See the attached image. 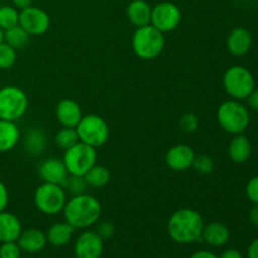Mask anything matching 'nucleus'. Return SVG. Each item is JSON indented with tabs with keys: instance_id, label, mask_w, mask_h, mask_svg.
I'll list each match as a JSON object with an SVG mask.
<instances>
[{
	"instance_id": "1",
	"label": "nucleus",
	"mask_w": 258,
	"mask_h": 258,
	"mask_svg": "<svg viewBox=\"0 0 258 258\" xmlns=\"http://www.w3.org/2000/svg\"><path fill=\"white\" fill-rule=\"evenodd\" d=\"M62 212L66 222L73 228L86 229L98 223L102 214V206L96 197L83 193L67 199Z\"/></svg>"
},
{
	"instance_id": "2",
	"label": "nucleus",
	"mask_w": 258,
	"mask_h": 258,
	"mask_svg": "<svg viewBox=\"0 0 258 258\" xmlns=\"http://www.w3.org/2000/svg\"><path fill=\"white\" fill-rule=\"evenodd\" d=\"M203 217L193 208H180L174 212L168 222V233L179 244H190L202 239Z\"/></svg>"
},
{
	"instance_id": "3",
	"label": "nucleus",
	"mask_w": 258,
	"mask_h": 258,
	"mask_svg": "<svg viewBox=\"0 0 258 258\" xmlns=\"http://www.w3.org/2000/svg\"><path fill=\"white\" fill-rule=\"evenodd\" d=\"M131 47L136 57L144 60L158 58L165 48L164 33L151 24L136 28L131 38Z\"/></svg>"
},
{
	"instance_id": "4",
	"label": "nucleus",
	"mask_w": 258,
	"mask_h": 258,
	"mask_svg": "<svg viewBox=\"0 0 258 258\" xmlns=\"http://www.w3.org/2000/svg\"><path fill=\"white\" fill-rule=\"evenodd\" d=\"M217 120L226 133L238 135L248 128L251 115L241 101L228 100L224 101L217 110Z\"/></svg>"
},
{
	"instance_id": "5",
	"label": "nucleus",
	"mask_w": 258,
	"mask_h": 258,
	"mask_svg": "<svg viewBox=\"0 0 258 258\" xmlns=\"http://www.w3.org/2000/svg\"><path fill=\"white\" fill-rule=\"evenodd\" d=\"M223 87L233 100H246L256 88L254 76L244 66H232L223 75Z\"/></svg>"
},
{
	"instance_id": "6",
	"label": "nucleus",
	"mask_w": 258,
	"mask_h": 258,
	"mask_svg": "<svg viewBox=\"0 0 258 258\" xmlns=\"http://www.w3.org/2000/svg\"><path fill=\"white\" fill-rule=\"evenodd\" d=\"M29 100L24 90L18 86L0 88V120L17 122L27 113Z\"/></svg>"
},
{
	"instance_id": "7",
	"label": "nucleus",
	"mask_w": 258,
	"mask_h": 258,
	"mask_svg": "<svg viewBox=\"0 0 258 258\" xmlns=\"http://www.w3.org/2000/svg\"><path fill=\"white\" fill-rule=\"evenodd\" d=\"M34 206L40 213L55 216L63 211L67 202V193L62 185L42 183L33 196Z\"/></svg>"
},
{
	"instance_id": "8",
	"label": "nucleus",
	"mask_w": 258,
	"mask_h": 258,
	"mask_svg": "<svg viewBox=\"0 0 258 258\" xmlns=\"http://www.w3.org/2000/svg\"><path fill=\"white\" fill-rule=\"evenodd\" d=\"M62 160L70 175L83 176L97 164V149L78 141L72 148L64 150Z\"/></svg>"
},
{
	"instance_id": "9",
	"label": "nucleus",
	"mask_w": 258,
	"mask_h": 258,
	"mask_svg": "<svg viewBox=\"0 0 258 258\" xmlns=\"http://www.w3.org/2000/svg\"><path fill=\"white\" fill-rule=\"evenodd\" d=\"M78 139L92 148L98 149L105 145L110 138V127L105 118L98 115L82 116L80 123L76 127Z\"/></svg>"
},
{
	"instance_id": "10",
	"label": "nucleus",
	"mask_w": 258,
	"mask_h": 258,
	"mask_svg": "<svg viewBox=\"0 0 258 258\" xmlns=\"http://www.w3.org/2000/svg\"><path fill=\"white\" fill-rule=\"evenodd\" d=\"M180 22L181 10L174 3L161 2L151 9L150 24L161 33L173 32L179 27Z\"/></svg>"
},
{
	"instance_id": "11",
	"label": "nucleus",
	"mask_w": 258,
	"mask_h": 258,
	"mask_svg": "<svg viewBox=\"0 0 258 258\" xmlns=\"http://www.w3.org/2000/svg\"><path fill=\"white\" fill-rule=\"evenodd\" d=\"M19 25L29 35H42L50 27V18L42 8L30 7L19 10Z\"/></svg>"
},
{
	"instance_id": "12",
	"label": "nucleus",
	"mask_w": 258,
	"mask_h": 258,
	"mask_svg": "<svg viewBox=\"0 0 258 258\" xmlns=\"http://www.w3.org/2000/svg\"><path fill=\"white\" fill-rule=\"evenodd\" d=\"M76 258H101L103 253V239L96 231H85L77 237L73 246Z\"/></svg>"
},
{
	"instance_id": "13",
	"label": "nucleus",
	"mask_w": 258,
	"mask_h": 258,
	"mask_svg": "<svg viewBox=\"0 0 258 258\" xmlns=\"http://www.w3.org/2000/svg\"><path fill=\"white\" fill-rule=\"evenodd\" d=\"M196 155L191 146L186 144H176L166 151L165 164L173 171H185L191 168Z\"/></svg>"
},
{
	"instance_id": "14",
	"label": "nucleus",
	"mask_w": 258,
	"mask_h": 258,
	"mask_svg": "<svg viewBox=\"0 0 258 258\" xmlns=\"http://www.w3.org/2000/svg\"><path fill=\"white\" fill-rule=\"evenodd\" d=\"M38 174L43 183L57 184L62 186L70 175L63 160L58 158H49L43 161L38 168Z\"/></svg>"
},
{
	"instance_id": "15",
	"label": "nucleus",
	"mask_w": 258,
	"mask_h": 258,
	"mask_svg": "<svg viewBox=\"0 0 258 258\" xmlns=\"http://www.w3.org/2000/svg\"><path fill=\"white\" fill-rule=\"evenodd\" d=\"M82 116V108L72 98H63L55 107V118L62 127L76 128Z\"/></svg>"
},
{
	"instance_id": "16",
	"label": "nucleus",
	"mask_w": 258,
	"mask_h": 258,
	"mask_svg": "<svg viewBox=\"0 0 258 258\" xmlns=\"http://www.w3.org/2000/svg\"><path fill=\"white\" fill-rule=\"evenodd\" d=\"M252 43L253 39L248 29L243 27L234 28L227 38V49L234 57H243L251 50Z\"/></svg>"
},
{
	"instance_id": "17",
	"label": "nucleus",
	"mask_w": 258,
	"mask_h": 258,
	"mask_svg": "<svg viewBox=\"0 0 258 258\" xmlns=\"http://www.w3.org/2000/svg\"><path fill=\"white\" fill-rule=\"evenodd\" d=\"M17 243L23 252L27 253H38L47 246V236L43 231L38 228H28L22 231L18 237Z\"/></svg>"
},
{
	"instance_id": "18",
	"label": "nucleus",
	"mask_w": 258,
	"mask_h": 258,
	"mask_svg": "<svg viewBox=\"0 0 258 258\" xmlns=\"http://www.w3.org/2000/svg\"><path fill=\"white\" fill-rule=\"evenodd\" d=\"M229 238H231V232L224 223L212 222L209 224H204L202 239L209 246L223 247L224 244L228 243Z\"/></svg>"
},
{
	"instance_id": "19",
	"label": "nucleus",
	"mask_w": 258,
	"mask_h": 258,
	"mask_svg": "<svg viewBox=\"0 0 258 258\" xmlns=\"http://www.w3.org/2000/svg\"><path fill=\"white\" fill-rule=\"evenodd\" d=\"M22 231V223L15 214L7 211L0 212V243L17 242Z\"/></svg>"
},
{
	"instance_id": "20",
	"label": "nucleus",
	"mask_w": 258,
	"mask_h": 258,
	"mask_svg": "<svg viewBox=\"0 0 258 258\" xmlns=\"http://www.w3.org/2000/svg\"><path fill=\"white\" fill-rule=\"evenodd\" d=\"M151 7L146 0H133L128 3L126 8L127 19L136 28L150 24L151 20Z\"/></svg>"
},
{
	"instance_id": "21",
	"label": "nucleus",
	"mask_w": 258,
	"mask_h": 258,
	"mask_svg": "<svg viewBox=\"0 0 258 258\" xmlns=\"http://www.w3.org/2000/svg\"><path fill=\"white\" fill-rule=\"evenodd\" d=\"M228 155L233 163H246L252 155V144L249 139L243 134L234 135V138L229 143Z\"/></svg>"
},
{
	"instance_id": "22",
	"label": "nucleus",
	"mask_w": 258,
	"mask_h": 258,
	"mask_svg": "<svg viewBox=\"0 0 258 258\" xmlns=\"http://www.w3.org/2000/svg\"><path fill=\"white\" fill-rule=\"evenodd\" d=\"M23 148L30 156H39L47 148V136L42 128L32 127L27 131L23 140Z\"/></svg>"
},
{
	"instance_id": "23",
	"label": "nucleus",
	"mask_w": 258,
	"mask_h": 258,
	"mask_svg": "<svg viewBox=\"0 0 258 258\" xmlns=\"http://www.w3.org/2000/svg\"><path fill=\"white\" fill-rule=\"evenodd\" d=\"M73 232H75V228L64 221L52 224L48 228L45 236H47L48 243L54 247H63L70 243V241L72 239Z\"/></svg>"
},
{
	"instance_id": "24",
	"label": "nucleus",
	"mask_w": 258,
	"mask_h": 258,
	"mask_svg": "<svg viewBox=\"0 0 258 258\" xmlns=\"http://www.w3.org/2000/svg\"><path fill=\"white\" fill-rule=\"evenodd\" d=\"M20 139V131L17 123L0 120V153H8L17 146Z\"/></svg>"
},
{
	"instance_id": "25",
	"label": "nucleus",
	"mask_w": 258,
	"mask_h": 258,
	"mask_svg": "<svg viewBox=\"0 0 258 258\" xmlns=\"http://www.w3.org/2000/svg\"><path fill=\"white\" fill-rule=\"evenodd\" d=\"M83 176H85L88 186L97 189L107 185L111 179V174L108 169L103 165H98V164H95Z\"/></svg>"
},
{
	"instance_id": "26",
	"label": "nucleus",
	"mask_w": 258,
	"mask_h": 258,
	"mask_svg": "<svg viewBox=\"0 0 258 258\" xmlns=\"http://www.w3.org/2000/svg\"><path fill=\"white\" fill-rule=\"evenodd\" d=\"M30 40V35L19 24L4 30V42L15 50L24 49Z\"/></svg>"
},
{
	"instance_id": "27",
	"label": "nucleus",
	"mask_w": 258,
	"mask_h": 258,
	"mask_svg": "<svg viewBox=\"0 0 258 258\" xmlns=\"http://www.w3.org/2000/svg\"><path fill=\"white\" fill-rule=\"evenodd\" d=\"M78 141H80V139H78L77 130L73 127H62L57 134H55L54 138L55 145L59 149H62L63 151L72 148V146L76 145Z\"/></svg>"
},
{
	"instance_id": "28",
	"label": "nucleus",
	"mask_w": 258,
	"mask_h": 258,
	"mask_svg": "<svg viewBox=\"0 0 258 258\" xmlns=\"http://www.w3.org/2000/svg\"><path fill=\"white\" fill-rule=\"evenodd\" d=\"M19 24V10L12 5H0V28L10 29Z\"/></svg>"
},
{
	"instance_id": "29",
	"label": "nucleus",
	"mask_w": 258,
	"mask_h": 258,
	"mask_svg": "<svg viewBox=\"0 0 258 258\" xmlns=\"http://www.w3.org/2000/svg\"><path fill=\"white\" fill-rule=\"evenodd\" d=\"M66 193H70L72 196H80V194L87 193L88 184L86 181L85 176L80 175H68L67 180L63 184Z\"/></svg>"
},
{
	"instance_id": "30",
	"label": "nucleus",
	"mask_w": 258,
	"mask_h": 258,
	"mask_svg": "<svg viewBox=\"0 0 258 258\" xmlns=\"http://www.w3.org/2000/svg\"><path fill=\"white\" fill-rule=\"evenodd\" d=\"M17 62V50L5 42L0 43V70H9Z\"/></svg>"
},
{
	"instance_id": "31",
	"label": "nucleus",
	"mask_w": 258,
	"mask_h": 258,
	"mask_svg": "<svg viewBox=\"0 0 258 258\" xmlns=\"http://www.w3.org/2000/svg\"><path fill=\"white\" fill-rule=\"evenodd\" d=\"M191 168H193L197 173L203 174V175H208V174L213 173L214 161L209 155H196V159H194Z\"/></svg>"
},
{
	"instance_id": "32",
	"label": "nucleus",
	"mask_w": 258,
	"mask_h": 258,
	"mask_svg": "<svg viewBox=\"0 0 258 258\" xmlns=\"http://www.w3.org/2000/svg\"><path fill=\"white\" fill-rule=\"evenodd\" d=\"M22 249L17 242H5L0 246V258H20Z\"/></svg>"
},
{
	"instance_id": "33",
	"label": "nucleus",
	"mask_w": 258,
	"mask_h": 258,
	"mask_svg": "<svg viewBox=\"0 0 258 258\" xmlns=\"http://www.w3.org/2000/svg\"><path fill=\"white\" fill-rule=\"evenodd\" d=\"M198 117H197L194 113L191 112H188V113H184L183 116H181L180 121H179V125H180L181 130L185 131V133H194V131L197 130V127H198Z\"/></svg>"
},
{
	"instance_id": "34",
	"label": "nucleus",
	"mask_w": 258,
	"mask_h": 258,
	"mask_svg": "<svg viewBox=\"0 0 258 258\" xmlns=\"http://www.w3.org/2000/svg\"><path fill=\"white\" fill-rule=\"evenodd\" d=\"M96 233H97L103 241H105V239H110L111 237L115 234V226L108 221L100 222V223L97 224V228H96Z\"/></svg>"
},
{
	"instance_id": "35",
	"label": "nucleus",
	"mask_w": 258,
	"mask_h": 258,
	"mask_svg": "<svg viewBox=\"0 0 258 258\" xmlns=\"http://www.w3.org/2000/svg\"><path fill=\"white\" fill-rule=\"evenodd\" d=\"M246 196L253 204H258V176H253L247 183Z\"/></svg>"
},
{
	"instance_id": "36",
	"label": "nucleus",
	"mask_w": 258,
	"mask_h": 258,
	"mask_svg": "<svg viewBox=\"0 0 258 258\" xmlns=\"http://www.w3.org/2000/svg\"><path fill=\"white\" fill-rule=\"evenodd\" d=\"M9 204V193L3 181H0V212L5 211Z\"/></svg>"
},
{
	"instance_id": "37",
	"label": "nucleus",
	"mask_w": 258,
	"mask_h": 258,
	"mask_svg": "<svg viewBox=\"0 0 258 258\" xmlns=\"http://www.w3.org/2000/svg\"><path fill=\"white\" fill-rule=\"evenodd\" d=\"M247 102H248V106L252 108V110L258 111V88H254L251 93H249L248 97L246 98Z\"/></svg>"
},
{
	"instance_id": "38",
	"label": "nucleus",
	"mask_w": 258,
	"mask_h": 258,
	"mask_svg": "<svg viewBox=\"0 0 258 258\" xmlns=\"http://www.w3.org/2000/svg\"><path fill=\"white\" fill-rule=\"evenodd\" d=\"M219 258H243V254L236 248H229L226 249L224 252H222V254Z\"/></svg>"
},
{
	"instance_id": "39",
	"label": "nucleus",
	"mask_w": 258,
	"mask_h": 258,
	"mask_svg": "<svg viewBox=\"0 0 258 258\" xmlns=\"http://www.w3.org/2000/svg\"><path fill=\"white\" fill-rule=\"evenodd\" d=\"M247 256L248 258H258V238L251 242L247 249Z\"/></svg>"
},
{
	"instance_id": "40",
	"label": "nucleus",
	"mask_w": 258,
	"mask_h": 258,
	"mask_svg": "<svg viewBox=\"0 0 258 258\" xmlns=\"http://www.w3.org/2000/svg\"><path fill=\"white\" fill-rule=\"evenodd\" d=\"M248 218L249 222L258 228V204H253V207H252L251 211H249Z\"/></svg>"
},
{
	"instance_id": "41",
	"label": "nucleus",
	"mask_w": 258,
	"mask_h": 258,
	"mask_svg": "<svg viewBox=\"0 0 258 258\" xmlns=\"http://www.w3.org/2000/svg\"><path fill=\"white\" fill-rule=\"evenodd\" d=\"M13 3V7L17 8L18 10H23L25 8L30 7L33 3V0H12Z\"/></svg>"
},
{
	"instance_id": "42",
	"label": "nucleus",
	"mask_w": 258,
	"mask_h": 258,
	"mask_svg": "<svg viewBox=\"0 0 258 258\" xmlns=\"http://www.w3.org/2000/svg\"><path fill=\"white\" fill-rule=\"evenodd\" d=\"M190 258H219V256H217V254H214L213 252L211 251H198L196 252V253L191 254Z\"/></svg>"
},
{
	"instance_id": "43",
	"label": "nucleus",
	"mask_w": 258,
	"mask_h": 258,
	"mask_svg": "<svg viewBox=\"0 0 258 258\" xmlns=\"http://www.w3.org/2000/svg\"><path fill=\"white\" fill-rule=\"evenodd\" d=\"M3 42H4V30L0 28V43H3Z\"/></svg>"
}]
</instances>
